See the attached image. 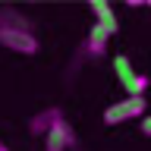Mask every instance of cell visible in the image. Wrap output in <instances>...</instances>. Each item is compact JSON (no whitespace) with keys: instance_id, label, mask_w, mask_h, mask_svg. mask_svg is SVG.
<instances>
[{"instance_id":"cell-7","label":"cell","mask_w":151,"mask_h":151,"mask_svg":"<svg viewBox=\"0 0 151 151\" xmlns=\"http://www.w3.org/2000/svg\"><path fill=\"white\" fill-rule=\"evenodd\" d=\"M63 120V116H60V110H57V107H50V110H41L38 113V116H32V132H50L57 126V123Z\"/></svg>"},{"instance_id":"cell-4","label":"cell","mask_w":151,"mask_h":151,"mask_svg":"<svg viewBox=\"0 0 151 151\" xmlns=\"http://www.w3.org/2000/svg\"><path fill=\"white\" fill-rule=\"evenodd\" d=\"M69 145H76V135H73V129H69V123L60 120L54 129L44 135V148L47 151H66Z\"/></svg>"},{"instance_id":"cell-9","label":"cell","mask_w":151,"mask_h":151,"mask_svg":"<svg viewBox=\"0 0 151 151\" xmlns=\"http://www.w3.org/2000/svg\"><path fill=\"white\" fill-rule=\"evenodd\" d=\"M0 151H9V148H6V145H3V142H0Z\"/></svg>"},{"instance_id":"cell-3","label":"cell","mask_w":151,"mask_h":151,"mask_svg":"<svg viewBox=\"0 0 151 151\" xmlns=\"http://www.w3.org/2000/svg\"><path fill=\"white\" fill-rule=\"evenodd\" d=\"M145 110H148V101H145V98H123V101L110 104V107L104 110V123H107V126H120V123L135 120V116L142 120Z\"/></svg>"},{"instance_id":"cell-6","label":"cell","mask_w":151,"mask_h":151,"mask_svg":"<svg viewBox=\"0 0 151 151\" xmlns=\"http://www.w3.org/2000/svg\"><path fill=\"white\" fill-rule=\"evenodd\" d=\"M107 41H110V35L104 32L98 22L91 25V32H88V41H85V47H88V54L91 57H101L104 50H107Z\"/></svg>"},{"instance_id":"cell-5","label":"cell","mask_w":151,"mask_h":151,"mask_svg":"<svg viewBox=\"0 0 151 151\" xmlns=\"http://www.w3.org/2000/svg\"><path fill=\"white\" fill-rule=\"evenodd\" d=\"M88 6H91L94 19H98V25H101V28H104V32H107L110 38L116 35V32H120V22H116V13H113V6L107 3V0H91Z\"/></svg>"},{"instance_id":"cell-8","label":"cell","mask_w":151,"mask_h":151,"mask_svg":"<svg viewBox=\"0 0 151 151\" xmlns=\"http://www.w3.org/2000/svg\"><path fill=\"white\" fill-rule=\"evenodd\" d=\"M142 135H151V113L142 116Z\"/></svg>"},{"instance_id":"cell-1","label":"cell","mask_w":151,"mask_h":151,"mask_svg":"<svg viewBox=\"0 0 151 151\" xmlns=\"http://www.w3.org/2000/svg\"><path fill=\"white\" fill-rule=\"evenodd\" d=\"M113 73H116L120 85L126 88V98H145L151 79L135 73V69H132V63L126 60V54H116V57H113Z\"/></svg>"},{"instance_id":"cell-2","label":"cell","mask_w":151,"mask_h":151,"mask_svg":"<svg viewBox=\"0 0 151 151\" xmlns=\"http://www.w3.org/2000/svg\"><path fill=\"white\" fill-rule=\"evenodd\" d=\"M0 44L13 54H25V57L38 54V38L22 25H0Z\"/></svg>"}]
</instances>
